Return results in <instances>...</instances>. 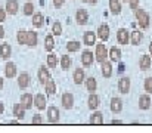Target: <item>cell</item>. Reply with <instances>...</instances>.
I'll use <instances>...</instances> for the list:
<instances>
[{
    "label": "cell",
    "mask_w": 152,
    "mask_h": 133,
    "mask_svg": "<svg viewBox=\"0 0 152 133\" xmlns=\"http://www.w3.org/2000/svg\"><path fill=\"white\" fill-rule=\"evenodd\" d=\"M111 111L112 112H115V114H118V112H121L123 111V101L120 99V98H112L111 99Z\"/></svg>",
    "instance_id": "obj_23"
},
{
    "label": "cell",
    "mask_w": 152,
    "mask_h": 133,
    "mask_svg": "<svg viewBox=\"0 0 152 133\" xmlns=\"http://www.w3.org/2000/svg\"><path fill=\"white\" fill-rule=\"evenodd\" d=\"M106 58H108V49H106V46L103 44V42H101V43H96L95 59H96L98 62H103V61H106Z\"/></svg>",
    "instance_id": "obj_2"
},
{
    "label": "cell",
    "mask_w": 152,
    "mask_h": 133,
    "mask_svg": "<svg viewBox=\"0 0 152 133\" xmlns=\"http://www.w3.org/2000/svg\"><path fill=\"white\" fill-rule=\"evenodd\" d=\"M123 1H126V3H127V1H129V0H123Z\"/></svg>",
    "instance_id": "obj_53"
},
{
    "label": "cell",
    "mask_w": 152,
    "mask_h": 133,
    "mask_svg": "<svg viewBox=\"0 0 152 133\" xmlns=\"http://www.w3.org/2000/svg\"><path fill=\"white\" fill-rule=\"evenodd\" d=\"M142 39H143V33H140L139 30H134V31L130 33V42H132V44L137 46L142 42Z\"/></svg>",
    "instance_id": "obj_29"
},
{
    "label": "cell",
    "mask_w": 152,
    "mask_h": 133,
    "mask_svg": "<svg viewBox=\"0 0 152 133\" xmlns=\"http://www.w3.org/2000/svg\"><path fill=\"white\" fill-rule=\"evenodd\" d=\"M61 104L65 109H71L74 107V95L71 92H65L61 98Z\"/></svg>",
    "instance_id": "obj_6"
},
{
    "label": "cell",
    "mask_w": 152,
    "mask_h": 133,
    "mask_svg": "<svg viewBox=\"0 0 152 133\" xmlns=\"http://www.w3.org/2000/svg\"><path fill=\"white\" fill-rule=\"evenodd\" d=\"M19 104H21V107H22L25 111H27V109H31L33 105H34V96H33L31 93H24V95H21Z\"/></svg>",
    "instance_id": "obj_3"
},
{
    "label": "cell",
    "mask_w": 152,
    "mask_h": 133,
    "mask_svg": "<svg viewBox=\"0 0 152 133\" xmlns=\"http://www.w3.org/2000/svg\"><path fill=\"white\" fill-rule=\"evenodd\" d=\"M12 112H13V115L18 120H24L25 118V109L21 107V104H15L13 108H12Z\"/></svg>",
    "instance_id": "obj_28"
},
{
    "label": "cell",
    "mask_w": 152,
    "mask_h": 133,
    "mask_svg": "<svg viewBox=\"0 0 152 133\" xmlns=\"http://www.w3.org/2000/svg\"><path fill=\"white\" fill-rule=\"evenodd\" d=\"M3 37H4V28H3V27L0 25V40H1Z\"/></svg>",
    "instance_id": "obj_45"
},
{
    "label": "cell",
    "mask_w": 152,
    "mask_h": 133,
    "mask_svg": "<svg viewBox=\"0 0 152 133\" xmlns=\"http://www.w3.org/2000/svg\"><path fill=\"white\" fill-rule=\"evenodd\" d=\"M46 115H48V121L50 124H56L59 121V115L61 114H59V109L56 107H49L46 109Z\"/></svg>",
    "instance_id": "obj_4"
},
{
    "label": "cell",
    "mask_w": 152,
    "mask_h": 133,
    "mask_svg": "<svg viewBox=\"0 0 152 133\" xmlns=\"http://www.w3.org/2000/svg\"><path fill=\"white\" fill-rule=\"evenodd\" d=\"M111 123H112V124H123V121H120V120H112Z\"/></svg>",
    "instance_id": "obj_47"
},
{
    "label": "cell",
    "mask_w": 152,
    "mask_h": 133,
    "mask_svg": "<svg viewBox=\"0 0 152 133\" xmlns=\"http://www.w3.org/2000/svg\"><path fill=\"white\" fill-rule=\"evenodd\" d=\"M18 9H19L18 0H6V4H4L6 13H9V15H16V13H18Z\"/></svg>",
    "instance_id": "obj_10"
},
{
    "label": "cell",
    "mask_w": 152,
    "mask_h": 133,
    "mask_svg": "<svg viewBox=\"0 0 152 133\" xmlns=\"http://www.w3.org/2000/svg\"><path fill=\"white\" fill-rule=\"evenodd\" d=\"M53 47H55V39H53L52 34H49V36L45 37V49H46L48 52H52Z\"/></svg>",
    "instance_id": "obj_34"
},
{
    "label": "cell",
    "mask_w": 152,
    "mask_h": 133,
    "mask_svg": "<svg viewBox=\"0 0 152 133\" xmlns=\"http://www.w3.org/2000/svg\"><path fill=\"white\" fill-rule=\"evenodd\" d=\"M3 112H4V104H3V102H0V115H1Z\"/></svg>",
    "instance_id": "obj_46"
},
{
    "label": "cell",
    "mask_w": 152,
    "mask_h": 133,
    "mask_svg": "<svg viewBox=\"0 0 152 133\" xmlns=\"http://www.w3.org/2000/svg\"><path fill=\"white\" fill-rule=\"evenodd\" d=\"M65 3V0H53V6L55 7H62Z\"/></svg>",
    "instance_id": "obj_43"
},
{
    "label": "cell",
    "mask_w": 152,
    "mask_h": 133,
    "mask_svg": "<svg viewBox=\"0 0 152 133\" xmlns=\"http://www.w3.org/2000/svg\"><path fill=\"white\" fill-rule=\"evenodd\" d=\"M101 73L105 79H109L112 76V62H109V61L101 62Z\"/></svg>",
    "instance_id": "obj_18"
},
{
    "label": "cell",
    "mask_w": 152,
    "mask_h": 133,
    "mask_svg": "<svg viewBox=\"0 0 152 133\" xmlns=\"http://www.w3.org/2000/svg\"><path fill=\"white\" fill-rule=\"evenodd\" d=\"M143 89H145V92H146L148 95H149V93H152V77H146V79H145Z\"/></svg>",
    "instance_id": "obj_40"
},
{
    "label": "cell",
    "mask_w": 152,
    "mask_h": 133,
    "mask_svg": "<svg viewBox=\"0 0 152 133\" xmlns=\"http://www.w3.org/2000/svg\"><path fill=\"white\" fill-rule=\"evenodd\" d=\"M28 1H31V0H28Z\"/></svg>",
    "instance_id": "obj_54"
},
{
    "label": "cell",
    "mask_w": 152,
    "mask_h": 133,
    "mask_svg": "<svg viewBox=\"0 0 152 133\" xmlns=\"http://www.w3.org/2000/svg\"><path fill=\"white\" fill-rule=\"evenodd\" d=\"M16 74H18V68H16V64L15 62H6V65H4V76L7 77V79H13V77H16Z\"/></svg>",
    "instance_id": "obj_9"
},
{
    "label": "cell",
    "mask_w": 152,
    "mask_h": 133,
    "mask_svg": "<svg viewBox=\"0 0 152 133\" xmlns=\"http://www.w3.org/2000/svg\"><path fill=\"white\" fill-rule=\"evenodd\" d=\"M52 33L55 34V36H61L62 34V25H61V22H53V25H52Z\"/></svg>",
    "instance_id": "obj_39"
},
{
    "label": "cell",
    "mask_w": 152,
    "mask_h": 133,
    "mask_svg": "<svg viewBox=\"0 0 152 133\" xmlns=\"http://www.w3.org/2000/svg\"><path fill=\"white\" fill-rule=\"evenodd\" d=\"M46 105H48V99H46V96H45L43 93H37V95L34 96V107H36L37 109L43 111V109L46 108Z\"/></svg>",
    "instance_id": "obj_12"
},
{
    "label": "cell",
    "mask_w": 152,
    "mask_h": 133,
    "mask_svg": "<svg viewBox=\"0 0 152 133\" xmlns=\"http://www.w3.org/2000/svg\"><path fill=\"white\" fill-rule=\"evenodd\" d=\"M117 40L120 44H127L130 42V33L126 28H120L117 31Z\"/></svg>",
    "instance_id": "obj_17"
},
{
    "label": "cell",
    "mask_w": 152,
    "mask_h": 133,
    "mask_svg": "<svg viewBox=\"0 0 152 133\" xmlns=\"http://www.w3.org/2000/svg\"><path fill=\"white\" fill-rule=\"evenodd\" d=\"M75 21L78 25H86L89 22V13L86 9H78L75 12Z\"/></svg>",
    "instance_id": "obj_8"
},
{
    "label": "cell",
    "mask_w": 152,
    "mask_h": 133,
    "mask_svg": "<svg viewBox=\"0 0 152 133\" xmlns=\"http://www.w3.org/2000/svg\"><path fill=\"white\" fill-rule=\"evenodd\" d=\"M109 10L112 15H120L121 13V3L120 0H109Z\"/></svg>",
    "instance_id": "obj_30"
},
{
    "label": "cell",
    "mask_w": 152,
    "mask_h": 133,
    "mask_svg": "<svg viewBox=\"0 0 152 133\" xmlns=\"http://www.w3.org/2000/svg\"><path fill=\"white\" fill-rule=\"evenodd\" d=\"M84 83H86V89H87L90 93H92V92H96V89H98V82H96L95 77H89V79H86Z\"/></svg>",
    "instance_id": "obj_31"
},
{
    "label": "cell",
    "mask_w": 152,
    "mask_h": 133,
    "mask_svg": "<svg viewBox=\"0 0 152 133\" xmlns=\"http://www.w3.org/2000/svg\"><path fill=\"white\" fill-rule=\"evenodd\" d=\"M45 90H46L48 95H55V93H56V83H55V80L49 79V80L45 83Z\"/></svg>",
    "instance_id": "obj_32"
},
{
    "label": "cell",
    "mask_w": 152,
    "mask_h": 133,
    "mask_svg": "<svg viewBox=\"0 0 152 133\" xmlns=\"http://www.w3.org/2000/svg\"><path fill=\"white\" fill-rule=\"evenodd\" d=\"M81 1H86V3H89V0H81Z\"/></svg>",
    "instance_id": "obj_52"
},
{
    "label": "cell",
    "mask_w": 152,
    "mask_h": 133,
    "mask_svg": "<svg viewBox=\"0 0 152 133\" xmlns=\"http://www.w3.org/2000/svg\"><path fill=\"white\" fill-rule=\"evenodd\" d=\"M130 86H132V82H130L129 77H121V79L118 80V90H120L121 93L127 95V93L130 92Z\"/></svg>",
    "instance_id": "obj_15"
},
{
    "label": "cell",
    "mask_w": 152,
    "mask_h": 133,
    "mask_svg": "<svg viewBox=\"0 0 152 133\" xmlns=\"http://www.w3.org/2000/svg\"><path fill=\"white\" fill-rule=\"evenodd\" d=\"M121 49L120 47H115V46H112L109 50H108V58L112 61V62H120L121 61Z\"/></svg>",
    "instance_id": "obj_16"
},
{
    "label": "cell",
    "mask_w": 152,
    "mask_h": 133,
    "mask_svg": "<svg viewBox=\"0 0 152 133\" xmlns=\"http://www.w3.org/2000/svg\"><path fill=\"white\" fill-rule=\"evenodd\" d=\"M149 53H151L149 56H151V58H152V42H151V43H149Z\"/></svg>",
    "instance_id": "obj_49"
},
{
    "label": "cell",
    "mask_w": 152,
    "mask_h": 133,
    "mask_svg": "<svg viewBox=\"0 0 152 133\" xmlns=\"http://www.w3.org/2000/svg\"><path fill=\"white\" fill-rule=\"evenodd\" d=\"M42 123H43V118H42V115H40V114H36V115H33L31 124H42Z\"/></svg>",
    "instance_id": "obj_41"
},
{
    "label": "cell",
    "mask_w": 152,
    "mask_h": 133,
    "mask_svg": "<svg viewBox=\"0 0 152 133\" xmlns=\"http://www.w3.org/2000/svg\"><path fill=\"white\" fill-rule=\"evenodd\" d=\"M151 65H152L151 56L149 55H142L140 59H139V68L142 71H148V70H151Z\"/></svg>",
    "instance_id": "obj_19"
},
{
    "label": "cell",
    "mask_w": 152,
    "mask_h": 133,
    "mask_svg": "<svg viewBox=\"0 0 152 133\" xmlns=\"http://www.w3.org/2000/svg\"><path fill=\"white\" fill-rule=\"evenodd\" d=\"M80 42H77V40H69L68 43H66V50L68 52H78L80 50Z\"/></svg>",
    "instance_id": "obj_35"
},
{
    "label": "cell",
    "mask_w": 152,
    "mask_h": 133,
    "mask_svg": "<svg viewBox=\"0 0 152 133\" xmlns=\"http://www.w3.org/2000/svg\"><path fill=\"white\" fill-rule=\"evenodd\" d=\"M58 64H59V61H58L56 55H55V53H49V55H48V67H49V68H56Z\"/></svg>",
    "instance_id": "obj_36"
},
{
    "label": "cell",
    "mask_w": 152,
    "mask_h": 133,
    "mask_svg": "<svg viewBox=\"0 0 152 133\" xmlns=\"http://www.w3.org/2000/svg\"><path fill=\"white\" fill-rule=\"evenodd\" d=\"M33 13H34V4H33L31 1H27V3L24 4V15L31 16Z\"/></svg>",
    "instance_id": "obj_37"
},
{
    "label": "cell",
    "mask_w": 152,
    "mask_h": 133,
    "mask_svg": "<svg viewBox=\"0 0 152 133\" xmlns=\"http://www.w3.org/2000/svg\"><path fill=\"white\" fill-rule=\"evenodd\" d=\"M3 86H4V82H3V79H1V77H0V90H1V89H3Z\"/></svg>",
    "instance_id": "obj_48"
},
{
    "label": "cell",
    "mask_w": 152,
    "mask_h": 133,
    "mask_svg": "<svg viewBox=\"0 0 152 133\" xmlns=\"http://www.w3.org/2000/svg\"><path fill=\"white\" fill-rule=\"evenodd\" d=\"M93 62H95V55L92 53V50H89V49L83 50V53H81V64H83V67H92Z\"/></svg>",
    "instance_id": "obj_5"
},
{
    "label": "cell",
    "mask_w": 152,
    "mask_h": 133,
    "mask_svg": "<svg viewBox=\"0 0 152 133\" xmlns=\"http://www.w3.org/2000/svg\"><path fill=\"white\" fill-rule=\"evenodd\" d=\"M16 40H18L19 44H25V42H27V31L25 30H19L18 34H16Z\"/></svg>",
    "instance_id": "obj_38"
},
{
    "label": "cell",
    "mask_w": 152,
    "mask_h": 133,
    "mask_svg": "<svg viewBox=\"0 0 152 133\" xmlns=\"http://www.w3.org/2000/svg\"><path fill=\"white\" fill-rule=\"evenodd\" d=\"M59 64H61V68H62L64 71H66V70L71 67V58H69L68 55H62Z\"/></svg>",
    "instance_id": "obj_33"
},
{
    "label": "cell",
    "mask_w": 152,
    "mask_h": 133,
    "mask_svg": "<svg viewBox=\"0 0 152 133\" xmlns=\"http://www.w3.org/2000/svg\"><path fill=\"white\" fill-rule=\"evenodd\" d=\"M123 71H124V65L121 64V65H120V73H123Z\"/></svg>",
    "instance_id": "obj_50"
},
{
    "label": "cell",
    "mask_w": 152,
    "mask_h": 133,
    "mask_svg": "<svg viewBox=\"0 0 152 133\" xmlns=\"http://www.w3.org/2000/svg\"><path fill=\"white\" fill-rule=\"evenodd\" d=\"M139 108L143 109V111H146V109L151 108V96L148 93L139 96Z\"/></svg>",
    "instance_id": "obj_20"
},
{
    "label": "cell",
    "mask_w": 152,
    "mask_h": 133,
    "mask_svg": "<svg viewBox=\"0 0 152 133\" xmlns=\"http://www.w3.org/2000/svg\"><path fill=\"white\" fill-rule=\"evenodd\" d=\"M129 4H130V7L134 10V9L139 7V0H129Z\"/></svg>",
    "instance_id": "obj_42"
},
{
    "label": "cell",
    "mask_w": 152,
    "mask_h": 133,
    "mask_svg": "<svg viewBox=\"0 0 152 133\" xmlns=\"http://www.w3.org/2000/svg\"><path fill=\"white\" fill-rule=\"evenodd\" d=\"M83 43H84V46H93V44H96V33L86 31L83 34Z\"/></svg>",
    "instance_id": "obj_21"
},
{
    "label": "cell",
    "mask_w": 152,
    "mask_h": 133,
    "mask_svg": "<svg viewBox=\"0 0 152 133\" xmlns=\"http://www.w3.org/2000/svg\"><path fill=\"white\" fill-rule=\"evenodd\" d=\"M30 83H31V77H30L28 73L24 71L18 76V87L19 89H27L30 86Z\"/></svg>",
    "instance_id": "obj_13"
},
{
    "label": "cell",
    "mask_w": 152,
    "mask_h": 133,
    "mask_svg": "<svg viewBox=\"0 0 152 133\" xmlns=\"http://www.w3.org/2000/svg\"><path fill=\"white\" fill-rule=\"evenodd\" d=\"M6 15H7V13H6V10L0 7V22H3V21L6 19Z\"/></svg>",
    "instance_id": "obj_44"
},
{
    "label": "cell",
    "mask_w": 152,
    "mask_h": 133,
    "mask_svg": "<svg viewBox=\"0 0 152 133\" xmlns=\"http://www.w3.org/2000/svg\"><path fill=\"white\" fill-rule=\"evenodd\" d=\"M89 3H92V4H96V3H98V0H89Z\"/></svg>",
    "instance_id": "obj_51"
},
{
    "label": "cell",
    "mask_w": 152,
    "mask_h": 133,
    "mask_svg": "<svg viewBox=\"0 0 152 133\" xmlns=\"http://www.w3.org/2000/svg\"><path fill=\"white\" fill-rule=\"evenodd\" d=\"M37 79H39V82H40L42 85H45L49 79H52L49 68H46L45 65H42V67L39 68V71H37Z\"/></svg>",
    "instance_id": "obj_7"
},
{
    "label": "cell",
    "mask_w": 152,
    "mask_h": 133,
    "mask_svg": "<svg viewBox=\"0 0 152 133\" xmlns=\"http://www.w3.org/2000/svg\"><path fill=\"white\" fill-rule=\"evenodd\" d=\"M90 124H93V126H102L103 124V114L99 112V111L93 112L90 115Z\"/></svg>",
    "instance_id": "obj_26"
},
{
    "label": "cell",
    "mask_w": 152,
    "mask_h": 133,
    "mask_svg": "<svg viewBox=\"0 0 152 133\" xmlns=\"http://www.w3.org/2000/svg\"><path fill=\"white\" fill-rule=\"evenodd\" d=\"M87 102H89V108H90V109H98L99 105H101V98H99L96 93H90Z\"/></svg>",
    "instance_id": "obj_25"
},
{
    "label": "cell",
    "mask_w": 152,
    "mask_h": 133,
    "mask_svg": "<svg viewBox=\"0 0 152 133\" xmlns=\"http://www.w3.org/2000/svg\"><path fill=\"white\" fill-rule=\"evenodd\" d=\"M39 43V36L36 31H27V42L25 44L30 46V47H36Z\"/></svg>",
    "instance_id": "obj_22"
},
{
    "label": "cell",
    "mask_w": 152,
    "mask_h": 133,
    "mask_svg": "<svg viewBox=\"0 0 152 133\" xmlns=\"http://www.w3.org/2000/svg\"><path fill=\"white\" fill-rule=\"evenodd\" d=\"M72 80H74V83L75 85H81V83H84V80H86V73H84V68H75L74 70V73H72Z\"/></svg>",
    "instance_id": "obj_11"
},
{
    "label": "cell",
    "mask_w": 152,
    "mask_h": 133,
    "mask_svg": "<svg viewBox=\"0 0 152 133\" xmlns=\"http://www.w3.org/2000/svg\"><path fill=\"white\" fill-rule=\"evenodd\" d=\"M134 15H136V19H137L139 27L143 28V30H146V28L149 27V24H151V16H149V13H148L145 9L137 7V9H134Z\"/></svg>",
    "instance_id": "obj_1"
},
{
    "label": "cell",
    "mask_w": 152,
    "mask_h": 133,
    "mask_svg": "<svg viewBox=\"0 0 152 133\" xmlns=\"http://www.w3.org/2000/svg\"><path fill=\"white\" fill-rule=\"evenodd\" d=\"M96 37L101 39V42H106L109 39V27L106 24H101L98 27V31H96Z\"/></svg>",
    "instance_id": "obj_14"
},
{
    "label": "cell",
    "mask_w": 152,
    "mask_h": 133,
    "mask_svg": "<svg viewBox=\"0 0 152 133\" xmlns=\"http://www.w3.org/2000/svg\"><path fill=\"white\" fill-rule=\"evenodd\" d=\"M31 16H33V25H34L36 28L43 27V24H45V16H43V13L36 12V13H33Z\"/></svg>",
    "instance_id": "obj_27"
},
{
    "label": "cell",
    "mask_w": 152,
    "mask_h": 133,
    "mask_svg": "<svg viewBox=\"0 0 152 133\" xmlns=\"http://www.w3.org/2000/svg\"><path fill=\"white\" fill-rule=\"evenodd\" d=\"M10 55H12V46L9 43L0 44V58L1 59H9Z\"/></svg>",
    "instance_id": "obj_24"
}]
</instances>
